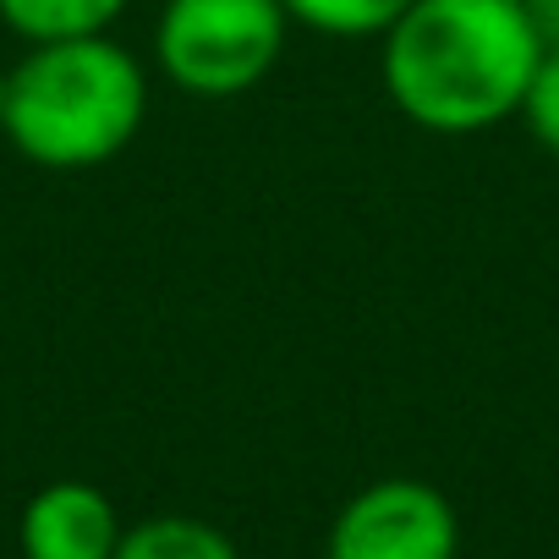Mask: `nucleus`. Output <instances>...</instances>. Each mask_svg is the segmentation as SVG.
I'll use <instances>...</instances> for the list:
<instances>
[{
    "label": "nucleus",
    "mask_w": 559,
    "mask_h": 559,
    "mask_svg": "<svg viewBox=\"0 0 559 559\" xmlns=\"http://www.w3.org/2000/svg\"><path fill=\"white\" fill-rule=\"evenodd\" d=\"M543 45L521 0H412L384 28V94L439 138H472L510 116L532 88Z\"/></svg>",
    "instance_id": "1"
},
{
    "label": "nucleus",
    "mask_w": 559,
    "mask_h": 559,
    "mask_svg": "<svg viewBox=\"0 0 559 559\" xmlns=\"http://www.w3.org/2000/svg\"><path fill=\"white\" fill-rule=\"evenodd\" d=\"M148 116V78L110 34L34 45L7 72L12 148L45 170H88L116 159Z\"/></svg>",
    "instance_id": "2"
},
{
    "label": "nucleus",
    "mask_w": 559,
    "mask_h": 559,
    "mask_svg": "<svg viewBox=\"0 0 559 559\" xmlns=\"http://www.w3.org/2000/svg\"><path fill=\"white\" fill-rule=\"evenodd\" d=\"M286 34L280 0H165L154 61L192 99H241L274 72Z\"/></svg>",
    "instance_id": "3"
},
{
    "label": "nucleus",
    "mask_w": 559,
    "mask_h": 559,
    "mask_svg": "<svg viewBox=\"0 0 559 559\" xmlns=\"http://www.w3.org/2000/svg\"><path fill=\"white\" fill-rule=\"evenodd\" d=\"M461 515L423 477H379L330 521L324 559H455Z\"/></svg>",
    "instance_id": "4"
},
{
    "label": "nucleus",
    "mask_w": 559,
    "mask_h": 559,
    "mask_svg": "<svg viewBox=\"0 0 559 559\" xmlns=\"http://www.w3.org/2000/svg\"><path fill=\"white\" fill-rule=\"evenodd\" d=\"M121 532L127 521L110 504V493L83 477L45 483L17 515L23 559H116Z\"/></svg>",
    "instance_id": "5"
},
{
    "label": "nucleus",
    "mask_w": 559,
    "mask_h": 559,
    "mask_svg": "<svg viewBox=\"0 0 559 559\" xmlns=\"http://www.w3.org/2000/svg\"><path fill=\"white\" fill-rule=\"evenodd\" d=\"M127 12V0H0V23L28 45L94 39Z\"/></svg>",
    "instance_id": "6"
},
{
    "label": "nucleus",
    "mask_w": 559,
    "mask_h": 559,
    "mask_svg": "<svg viewBox=\"0 0 559 559\" xmlns=\"http://www.w3.org/2000/svg\"><path fill=\"white\" fill-rule=\"evenodd\" d=\"M116 559H241V554L203 515H143L121 532Z\"/></svg>",
    "instance_id": "7"
},
{
    "label": "nucleus",
    "mask_w": 559,
    "mask_h": 559,
    "mask_svg": "<svg viewBox=\"0 0 559 559\" xmlns=\"http://www.w3.org/2000/svg\"><path fill=\"white\" fill-rule=\"evenodd\" d=\"M292 23L330 34V39H384V28L412 0H280Z\"/></svg>",
    "instance_id": "8"
},
{
    "label": "nucleus",
    "mask_w": 559,
    "mask_h": 559,
    "mask_svg": "<svg viewBox=\"0 0 559 559\" xmlns=\"http://www.w3.org/2000/svg\"><path fill=\"white\" fill-rule=\"evenodd\" d=\"M521 121L548 154H559V50H543V61L532 72V88L521 99Z\"/></svg>",
    "instance_id": "9"
},
{
    "label": "nucleus",
    "mask_w": 559,
    "mask_h": 559,
    "mask_svg": "<svg viewBox=\"0 0 559 559\" xmlns=\"http://www.w3.org/2000/svg\"><path fill=\"white\" fill-rule=\"evenodd\" d=\"M526 17H532V34L543 50H559V0H521Z\"/></svg>",
    "instance_id": "10"
},
{
    "label": "nucleus",
    "mask_w": 559,
    "mask_h": 559,
    "mask_svg": "<svg viewBox=\"0 0 559 559\" xmlns=\"http://www.w3.org/2000/svg\"><path fill=\"white\" fill-rule=\"evenodd\" d=\"M0 127H7V72H0Z\"/></svg>",
    "instance_id": "11"
}]
</instances>
